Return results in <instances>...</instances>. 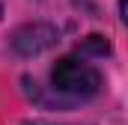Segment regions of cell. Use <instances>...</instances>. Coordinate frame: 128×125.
<instances>
[{"instance_id":"cell-1","label":"cell","mask_w":128,"mask_h":125,"mask_svg":"<svg viewBox=\"0 0 128 125\" xmlns=\"http://www.w3.org/2000/svg\"><path fill=\"white\" fill-rule=\"evenodd\" d=\"M51 84L60 95L68 98H92L101 90V74L96 66L80 57H63L51 68Z\"/></svg>"},{"instance_id":"cell-2","label":"cell","mask_w":128,"mask_h":125,"mask_svg":"<svg viewBox=\"0 0 128 125\" xmlns=\"http://www.w3.org/2000/svg\"><path fill=\"white\" fill-rule=\"evenodd\" d=\"M54 45H57V30L51 24H27L12 36V48L21 57H36Z\"/></svg>"},{"instance_id":"cell-3","label":"cell","mask_w":128,"mask_h":125,"mask_svg":"<svg viewBox=\"0 0 128 125\" xmlns=\"http://www.w3.org/2000/svg\"><path fill=\"white\" fill-rule=\"evenodd\" d=\"M80 51H90V54L101 57V54H107V51H110V45H107V39H104V36H86V42L80 45Z\"/></svg>"},{"instance_id":"cell-4","label":"cell","mask_w":128,"mask_h":125,"mask_svg":"<svg viewBox=\"0 0 128 125\" xmlns=\"http://www.w3.org/2000/svg\"><path fill=\"white\" fill-rule=\"evenodd\" d=\"M119 12H122V21H125V27H128V0H119Z\"/></svg>"},{"instance_id":"cell-5","label":"cell","mask_w":128,"mask_h":125,"mask_svg":"<svg viewBox=\"0 0 128 125\" xmlns=\"http://www.w3.org/2000/svg\"><path fill=\"white\" fill-rule=\"evenodd\" d=\"M24 125H66V122H24Z\"/></svg>"},{"instance_id":"cell-6","label":"cell","mask_w":128,"mask_h":125,"mask_svg":"<svg viewBox=\"0 0 128 125\" xmlns=\"http://www.w3.org/2000/svg\"><path fill=\"white\" fill-rule=\"evenodd\" d=\"M0 15H3V6H0Z\"/></svg>"}]
</instances>
